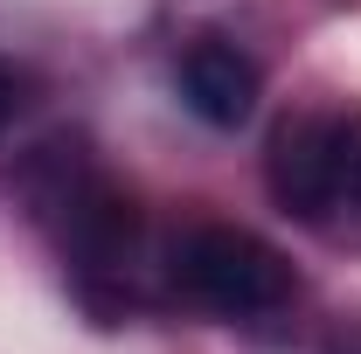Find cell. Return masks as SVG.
Instances as JSON below:
<instances>
[{
	"instance_id": "1",
	"label": "cell",
	"mask_w": 361,
	"mask_h": 354,
	"mask_svg": "<svg viewBox=\"0 0 361 354\" xmlns=\"http://www.w3.org/2000/svg\"><path fill=\"white\" fill-rule=\"evenodd\" d=\"M174 292L223 319H257L292 299V264L250 229L202 222L174 243Z\"/></svg>"
},
{
	"instance_id": "3",
	"label": "cell",
	"mask_w": 361,
	"mask_h": 354,
	"mask_svg": "<svg viewBox=\"0 0 361 354\" xmlns=\"http://www.w3.org/2000/svg\"><path fill=\"white\" fill-rule=\"evenodd\" d=\"M180 104L216 126V133H236L250 111H257V63L229 42H195L180 56Z\"/></svg>"
},
{
	"instance_id": "5",
	"label": "cell",
	"mask_w": 361,
	"mask_h": 354,
	"mask_svg": "<svg viewBox=\"0 0 361 354\" xmlns=\"http://www.w3.org/2000/svg\"><path fill=\"white\" fill-rule=\"evenodd\" d=\"M0 111H7V84H0Z\"/></svg>"
},
{
	"instance_id": "4",
	"label": "cell",
	"mask_w": 361,
	"mask_h": 354,
	"mask_svg": "<svg viewBox=\"0 0 361 354\" xmlns=\"http://www.w3.org/2000/svg\"><path fill=\"white\" fill-rule=\"evenodd\" d=\"M313 236L361 250V118L348 133V153H341V174H334V195H326V216H319Z\"/></svg>"
},
{
	"instance_id": "2",
	"label": "cell",
	"mask_w": 361,
	"mask_h": 354,
	"mask_svg": "<svg viewBox=\"0 0 361 354\" xmlns=\"http://www.w3.org/2000/svg\"><path fill=\"white\" fill-rule=\"evenodd\" d=\"M348 133H355V111H299V118H285L271 133L264 181H271V202L292 222L319 229L334 174H341V153H348Z\"/></svg>"
}]
</instances>
